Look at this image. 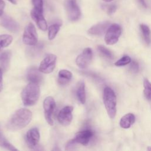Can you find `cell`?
Segmentation results:
<instances>
[{"label":"cell","mask_w":151,"mask_h":151,"mask_svg":"<svg viewBox=\"0 0 151 151\" xmlns=\"http://www.w3.org/2000/svg\"><path fill=\"white\" fill-rule=\"evenodd\" d=\"M0 24L3 27L10 32L16 33L19 30V25L18 23L8 15H2L0 18Z\"/></svg>","instance_id":"cell-12"},{"label":"cell","mask_w":151,"mask_h":151,"mask_svg":"<svg viewBox=\"0 0 151 151\" xmlns=\"http://www.w3.org/2000/svg\"><path fill=\"white\" fill-rule=\"evenodd\" d=\"M31 16L33 20L36 22L37 26L42 31H45L47 29V23L45 19L42 12L32 9L31 11Z\"/></svg>","instance_id":"cell-15"},{"label":"cell","mask_w":151,"mask_h":151,"mask_svg":"<svg viewBox=\"0 0 151 151\" xmlns=\"http://www.w3.org/2000/svg\"><path fill=\"white\" fill-rule=\"evenodd\" d=\"M8 1H9L10 2H11V3L14 4H15L17 3L16 0H8Z\"/></svg>","instance_id":"cell-35"},{"label":"cell","mask_w":151,"mask_h":151,"mask_svg":"<svg viewBox=\"0 0 151 151\" xmlns=\"http://www.w3.org/2000/svg\"><path fill=\"white\" fill-rule=\"evenodd\" d=\"M93 136V132L90 129L80 131L76 134L74 140L77 143L86 146L88 144L91 138Z\"/></svg>","instance_id":"cell-14"},{"label":"cell","mask_w":151,"mask_h":151,"mask_svg":"<svg viewBox=\"0 0 151 151\" xmlns=\"http://www.w3.org/2000/svg\"><path fill=\"white\" fill-rule=\"evenodd\" d=\"M5 4L3 0H0V17H1L4 12Z\"/></svg>","instance_id":"cell-32"},{"label":"cell","mask_w":151,"mask_h":151,"mask_svg":"<svg viewBox=\"0 0 151 151\" xmlns=\"http://www.w3.org/2000/svg\"><path fill=\"white\" fill-rule=\"evenodd\" d=\"M144 95L146 99L151 101V83L147 80L145 79L143 81Z\"/></svg>","instance_id":"cell-25"},{"label":"cell","mask_w":151,"mask_h":151,"mask_svg":"<svg viewBox=\"0 0 151 151\" xmlns=\"http://www.w3.org/2000/svg\"><path fill=\"white\" fill-rule=\"evenodd\" d=\"M0 147L5 148L9 150H17V149L15 148L11 143H10L6 139L4 136L1 127H0Z\"/></svg>","instance_id":"cell-22"},{"label":"cell","mask_w":151,"mask_h":151,"mask_svg":"<svg viewBox=\"0 0 151 151\" xmlns=\"http://www.w3.org/2000/svg\"><path fill=\"white\" fill-rule=\"evenodd\" d=\"M132 60L131 58L127 55H124L123 57H122L119 60H118L117 61L114 63V65L117 67H122L130 63Z\"/></svg>","instance_id":"cell-26"},{"label":"cell","mask_w":151,"mask_h":151,"mask_svg":"<svg viewBox=\"0 0 151 151\" xmlns=\"http://www.w3.org/2000/svg\"><path fill=\"white\" fill-rule=\"evenodd\" d=\"M60 150V149L59 148H57V147H55V148H54L53 149H52V150Z\"/></svg>","instance_id":"cell-38"},{"label":"cell","mask_w":151,"mask_h":151,"mask_svg":"<svg viewBox=\"0 0 151 151\" xmlns=\"http://www.w3.org/2000/svg\"><path fill=\"white\" fill-rule=\"evenodd\" d=\"M73 107L72 106H67L60 111L57 116V119L58 121L61 124L64 126H67L71 123L73 119Z\"/></svg>","instance_id":"cell-11"},{"label":"cell","mask_w":151,"mask_h":151,"mask_svg":"<svg viewBox=\"0 0 151 151\" xmlns=\"http://www.w3.org/2000/svg\"><path fill=\"white\" fill-rule=\"evenodd\" d=\"M11 53L9 51H5L0 54V65L4 70H6L9 65Z\"/></svg>","instance_id":"cell-19"},{"label":"cell","mask_w":151,"mask_h":151,"mask_svg":"<svg viewBox=\"0 0 151 151\" xmlns=\"http://www.w3.org/2000/svg\"><path fill=\"white\" fill-rule=\"evenodd\" d=\"M77 97L81 104H84L86 100V88L85 84L84 81H80L78 83L77 91H76Z\"/></svg>","instance_id":"cell-20"},{"label":"cell","mask_w":151,"mask_h":151,"mask_svg":"<svg viewBox=\"0 0 151 151\" xmlns=\"http://www.w3.org/2000/svg\"><path fill=\"white\" fill-rule=\"evenodd\" d=\"M40 97V87L37 83L30 82L22 90L21 98L25 106L35 104Z\"/></svg>","instance_id":"cell-2"},{"label":"cell","mask_w":151,"mask_h":151,"mask_svg":"<svg viewBox=\"0 0 151 151\" xmlns=\"http://www.w3.org/2000/svg\"><path fill=\"white\" fill-rule=\"evenodd\" d=\"M147 150H151V147H150V146H148V147H147Z\"/></svg>","instance_id":"cell-37"},{"label":"cell","mask_w":151,"mask_h":151,"mask_svg":"<svg viewBox=\"0 0 151 151\" xmlns=\"http://www.w3.org/2000/svg\"><path fill=\"white\" fill-rule=\"evenodd\" d=\"M2 70L0 68V92L1 91L2 89Z\"/></svg>","instance_id":"cell-33"},{"label":"cell","mask_w":151,"mask_h":151,"mask_svg":"<svg viewBox=\"0 0 151 151\" xmlns=\"http://www.w3.org/2000/svg\"><path fill=\"white\" fill-rule=\"evenodd\" d=\"M122 33V28L117 24H113L110 25L106 32L104 41L107 45H114L119 40Z\"/></svg>","instance_id":"cell-4"},{"label":"cell","mask_w":151,"mask_h":151,"mask_svg":"<svg viewBox=\"0 0 151 151\" xmlns=\"http://www.w3.org/2000/svg\"><path fill=\"white\" fill-rule=\"evenodd\" d=\"M116 9H117V6L113 4L107 5L106 7V11L107 14L109 15L113 14L116 11Z\"/></svg>","instance_id":"cell-31"},{"label":"cell","mask_w":151,"mask_h":151,"mask_svg":"<svg viewBox=\"0 0 151 151\" xmlns=\"http://www.w3.org/2000/svg\"><path fill=\"white\" fill-rule=\"evenodd\" d=\"M34 9L41 12H43V1L42 0H32Z\"/></svg>","instance_id":"cell-28"},{"label":"cell","mask_w":151,"mask_h":151,"mask_svg":"<svg viewBox=\"0 0 151 151\" xmlns=\"http://www.w3.org/2000/svg\"><path fill=\"white\" fill-rule=\"evenodd\" d=\"M64 6L70 20L74 21L80 18L81 11L76 0H65Z\"/></svg>","instance_id":"cell-6"},{"label":"cell","mask_w":151,"mask_h":151,"mask_svg":"<svg viewBox=\"0 0 151 151\" xmlns=\"http://www.w3.org/2000/svg\"><path fill=\"white\" fill-rule=\"evenodd\" d=\"M135 122V116L133 113H129L124 115L120 120V126L123 129H129Z\"/></svg>","instance_id":"cell-17"},{"label":"cell","mask_w":151,"mask_h":151,"mask_svg":"<svg viewBox=\"0 0 151 151\" xmlns=\"http://www.w3.org/2000/svg\"><path fill=\"white\" fill-rule=\"evenodd\" d=\"M140 29L143 36V40L146 45H149L151 42V32L149 27L145 24L140 25Z\"/></svg>","instance_id":"cell-21"},{"label":"cell","mask_w":151,"mask_h":151,"mask_svg":"<svg viewBox=\"0 0 151 151\" xmlns=\"http://www.w3.org/2000/svg\"><path fill=\"white\" fill-rule=\"evenodd\" d=\"M57 61V56L54 54L47 55L41 62L39 70L44 74H49L54 70Z\"/></svg>","instance_id":"cell-8"},{"label":"cell","mask_w":151,"mask_h":151,"mask_svg":"<svg viewBox=\"0 0 151 151\" xmlns=\"http://www.w3.org/2000/svg\"><path fill=\"white\" fill-rule=\"evenodd\" d=\"M97 49L99 51V52L105 57L109 59H112L113 58V54L111 53V52L110 50H109L107 48H106L104 46L101 45H98Z\"/></svg>","instance_id":"cell-27"},{"label":"cell","mask_w":151,"mask_h":151,"mask_svg":"<svg viewBox=\"0 0 151 151\" xmlns=\"http://www.w3.org/2000/svg\"><path fill=\"white\" fill-rule=\"evenodd\" d=\"M55 107V103L54 99L48 96L46 97L43 102V108L45 119L48 124L52 126L54 124L52 119V114Z\"/></svg>","instance_id":"cell-7"},{"label":"cell","mask_w":151,"mask_h":151,"mask_svg":"<svg viewBox=\"0 0 151 151\" xmlns=\"http://www.w3.org/2000/svg\"><path fill=\"white\" fill-rule=\"evenodd\" d=\"M60 26H61V24L55 23L51 25L49 27L48 37L50 40H52L55 37L56 35L57 34L58 32L60 30Z\"/></svg>","instance_id":"cell-23"},{"label":"cell","mask_w":151,"mask_h":151,"mask_svg":"<svg viewBox=\"0 0 151 151\" xmlns=\"http://www.w3.org/2000/svg\"><path fill=\"white\" fill-rule=\"evenodd\" d=\"M103 103L107 113L111 119L115 117L117 111V99L114 91L109 87H106L103 91Z\"/></svg>","instance_id":"cell-3"},{"label":"cell","mask_w":151,"mask_h":151,"mask_svg":"<svg viewBox=\"0 0 151 151\" xmlns=\"http://www.w3.org/2000/svg\"><path fill=\"white\" fill-rule=\"evenodd\" d=\"M32 119V113L27 109H20L17 110L11 116L6 126L8 129L15 131L27 126Z\"/></svg>","instance_id":"cell-1"},{"label":"cell","mask_w":151,"mask_h":151,"mask_svg":"<svg viewBox=\"0 0 151 151\" xmlns=\"http://www.w3.org/2000/svg\"><path fill=\"white\" fill-rule=\"evenodd\" d=\"M109 21H103L93 25L88 30V33L92 35L100 36L104 34L110 25Z\"/></svg>","instance_id":"cell-13"},{"label":"cell","mask_w":151,"mask_h":151,"mask_svg":"<svg viewBox=\"0 0 151 151\" xmlns=\"http://www.w3.org/2000/svg\"><path fill=\"white\" fill-rule=\"evenodd\" d=\"M139 67L138 63L136 61H131L130 65V70L133 73H137L139 71Z\"/></svg>","instance_id":"cell-29"},{"label":"cell","mask_w":151,"mask_h":151,"mask_svg":"<svg viewBox=\"0 0 151 151\" xmlns=\"http://www.w3.org/2000/svg\"><path fill=\"white\" fill-rule=\"evenodd\" d=\"M40 138V132L37 128L34 127L29 129L26 134V142L29 147L34 150H40L38 148L40 146L38 145Z\"/></svg>","instance_id":"cell-10"},{"label":"cell","mask_w":151,"mask_h":151,"mask_svg":"<svg viewBox=\"0 0 151 151\" xmlns=\"http://www.w3.org/2000/svg\"><path fill=\"white\" fill-rule=\"evenodd\" d=\"M72 78V73L67 70H61L58 75V83L60 85L67 84Z\"/></svg>","instance_id":"cell-18"},{"label":"cell","mask_w":151,"mask_h":151,"mask_svg":"<svg viewBox=\"0 0 151 151\" xmlns=\"http://www.w3.org/2000/svg\"><path fill=\"white\" fill-rule=\"evenodd\" d=\"M22 41L25 44L35 45L38 42V34L35 26L32 23H29L25 28Z\"/></svg>","instance_id":"cell-5"},{"label":"cell","mask_w":151,"mask_h":151,"mask_svg":"<svg viewBox=\"0 0 151 151\" xmlns=\"http://www.w3.org/2000/svg\"><path fill=\"white\" fill-rule=\"evenodd\" d=\"M12 37L8 34L0 35V50L6 47H8L11 44Z\"/></svg>","instance_id":"cell-24"},{"label":"cell","mask_w":151,"mask_h":151,"mask_svg":"<svg viewBox=\"0 0 151 151\" xmlns=\"http://www.w3.org/2000/svg\"><path fill=\"white\" fill-rule=\"evenodd\" d=\"M93 58V51L90 48H86L79 54L76 60L77 65L80 68L84 69L88 67Z\"/></svg>","instance_id":"cell-9"},{"label":"cell","mask_w":151,"mask_h":151,"mask_svg":"<svg viewBox=\"0 0 151 151\" xmlns=\"http://www.w3.org/2000/svg\"><path fill=\"white\" fill-rule=\"evenodd\" d=\"M103 1H104V2H110L113 1V0H103Z\"/></svg>","instance_id":"cell-36"},{"label":"cell","mask_w":151,"mask_h":151,"mask_svg":"<svg viewBox=\"0 0 151 151\" xmlns=\"http://www.w3.org/2000/svg\"><path fill=\"white\" fill-rule=\"evenodd\" d=\"M139 3L141 5V6H142L143 8H146L147 7V5H146V2L145 1V0H137Z\"/></svg>","instance_id":"cell-34"},{"label":"cell","mask_w":151,"mask_h":151,"mask_svg":"<svg viewBox=\"0 0 151 151\" xmlns=\"http://www.w3.org/2000/svg\"><path fill=\"white\" fill-rule=\"evenodd\" d=\"M76 144H77V143L76 142V141L74 140V139L69 140L67 142V143L65 146V150H73V149H74Z\"/></svg>","instance_id":"cell-30"},{"label":"cell","mask_w":151,"mask_h":151,"mask_svg":"<svg viewBox=\"0 0 151 151\" xmlns=\"http://www.w3.org/2000/svg\"><path fill=\"white\" fill-rule=\"evenodd\" d=\"M41 71L36 67H31L27 71V78L30 82L35 83H40L43 79Z\"/></svg>","instance_id":"cell-16"}]
</instances>
